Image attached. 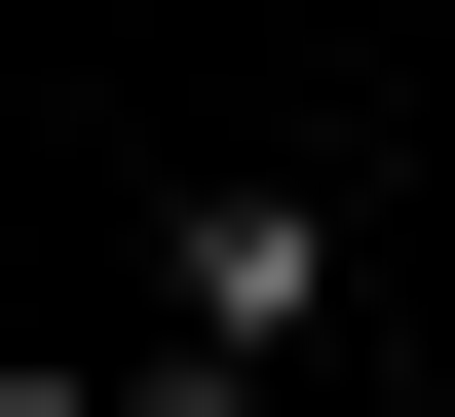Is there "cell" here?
<instances>
[{"label": "cell", "instance_id": "1", "mask_svg": "<svg viewBox=\"0 0 455 417\" xmlns=\"http://www.w3.org/2000/svg\"><path fill=\"white\" fill-rule=\"evenodd\" d=\"M304 304H341V190H152V341H228V380H304Z\"/></svg>", "mask_w": 455, "mask_h": 417}]
</instances>
